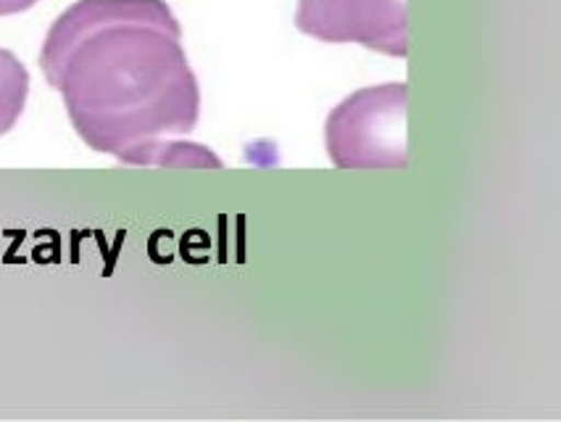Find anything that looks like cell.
Here are the masks:
<instances>
[{
  "mask_svg": "<svg viewBox=\"0 0 561 422\" xmlns=\"http://www.w3.org/2000/svg\"><path fill=\"white\" fill-rule=\"evenodd\" d=\"M35 3H41V0H0V16L22 14V11L32 9Z\"/></svg>",
  "mask_w": 561,
  "mask_h": 422,
  "instance_id": "obj_5",
  "label": "cell"
},
{
  "mask_svg": "<svg viewBox=\"0 0 561 422\" xmlns=\"http://www.w3.org/2000/svg\"><path fill=\"white\" fill-rule=\"evenodd\" d=\"M407 101L403 82L377 84L337 103L324 125L328 156L337 169H407Z\"/></svg>",
  "mask_w": 561,
  "mask_h": 422,
  "instance_id": "obj_2",
  "label": "cell"
},
{
  "mask_svg": "<svg viewBox=\"0 0 561 422\" xmlns=\"http://www.w3.org/2000/svg\"><path fill=\"white\" fill-rule=\"evenodd\" d=\"M30 95V71L11 50L0 48V135L16 127Z\"/></svg>",
  "mask_w": 561,
  "mask_h": 422,
  "instance_id": "obj_4",
  "label": "cell"
},
{
  "mask_svg": "<svg viewBox=\"0 0 561 422\" xmlns=\"http://www.w3.org/2000/svg\"><path fill=\"white\" fill-rule=\"evenodd\" d=\"M41 67L93 151L135 167H221L187 142L201 88L164 0H77L48 30Z\"/></svg>",
  "mask_w": 561,
  "mask_h": 422,
  "instance_id": "obj_1",
  "label": "cell"
},
{
  "mask_svg": "<svg viewBox=\"0 0 561 422\" xmlns=\"http://www.w3.org/2000/svg\"><path fill=\"white\" fill-rule=\"evenodd\" d=\"M296 27L322 43H356L407 58V0H298Z\"/></svg>",
  "mask_w": 561,
  "mask_h": 422,
  "instance_id": "obj_3",
  "label": "cell"
}]
</instances>
